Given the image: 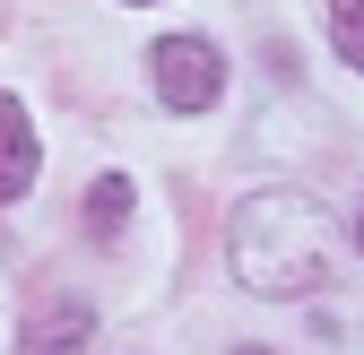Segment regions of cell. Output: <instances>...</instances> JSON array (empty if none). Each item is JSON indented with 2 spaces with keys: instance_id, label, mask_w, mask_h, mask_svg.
Wrapping results in <instances>:
<instances>
[{
  "instance_id": "ba28073f",
  "label": "cell",
  "mask_w": 364,
  "mask_h": 355,
  "mask_svg": "<svg viewBox=\"0 0 364 355\" xmlns=\"http://www.w3.org/2000/svg\"><path fill=\"white\" fill-rule=\"evenodd\" d=\"M243 355H269V346H243Z\"/></svg>"
},
{
  "instance_id": "3957f363",
  "label": "cell",
  "mask_w": 364,
  "mask_h": 355,
  "mask_svg": "<svg viewBox=\"0 0 364 355\" xmlns=\"http://www.w3.org/2000/svg\"><path fill=\"white\" fill-rule=\"evenodd\" d=\"M35 165H43V139H35L26 104H18V96H0V200H26Z\"/></svg>"
},
{
  "instance_id": "5b68a950",
  "label": "cell",
  "mask_w": 364,
  "mask_h": 355,
  "mask_svg": "<svg viewBox=\"0 0 364 355\" xmlns=\"http://www.w3.org/2000/svg\"><path fill=\"white\" fill-rule=\"evenodd\" d=\"M87 329H96V321H87L78 303H70V312H53V321H35V329H26V346H35V355H70V346H87Z\"/></svg>"
},
{
  "instance_id": "8992f818",
  "label": "cell",
  "mask_w": 364,
  "mask_h": 355,
  "mask_svg": "<svg viewBox=\"0 0 364 355\" xmlns=\"http://www.w3.org/2000/svg\"><path fill=\"white\" fill-rule=\"evenodd\" d=\"M330 43L347 70H364V0H330Z\"/></svg>"
},
{
  "instance_id": "277c9868",
  "label": "cell",
  "mask_w": 364,
  "mask_h": 355,
  "mask_svg": "<svg viewBox=\"0 0 364 355\" xmlns=\"http://www.w3.org/2000/svg\"><path fill=\"white\" fill-rule=\"evenodd\" d=\"M130 226V173H96L87 182V234H122Z\"/></svg>"
},
{
  "instance_id": "7a4b0ae2",
  "label": "cell",
  "mask_w": 364,
  "mask_h": 355,
  "mask_svg": "<svg viewBox=\"0 0 364 355\" xmlns=\"http://www.w3.org/2000/svg\"><path fill=\"white\" fill-rule=\"evenodd\" d=\"M148 70H156V96H165L173 113H208V104L225 96V61H217L208 35H165L156 53H148Z\"/></svg>"
},
{
  "instance_id": "52a82bcc",
  "label": "cell",
  "mask_w": 364,
  "mask_h": 355,
  "mask_svg": "<svg viewBox=\"0 0 364 355\" xmlns=\"http://www.w3.org/2000/svg\"><path fill=\"white\" fill-rule=\"evenodd\" d=\"M355 251H364V208H355Z\"/></svg>"
},
{
  "instance_id": "9c48e42d",
  "label": "cell",
  "mask_w": 364,
  "mask_h": 355,
  "mask_svg": "<svg viewBox=\"0 0 364 355\" xmlns=\"http://www.w3.org/2000/svg\"><path fill=\"white\" fill-rule=\"evenodd\" d=\"M130 9H148V0H130Z\"/></svg>"
},
{
  "instance_id": "6da1fadb",
  "label": "cell",
  "mask_w": 364,
  "mask_h": 355,
  "mask_svg": "<svg viewBox=\"0 0 364 355\" xmlns=\"http://www.w3.org/2000/svg\"><path fill=\"white\" fill-rule=\"evenodd\" d=\"M225 260H235V278L252 295H312V286H330L338 226L304 191H252L225 217Z\"/></svg>"
}]
</instances>
